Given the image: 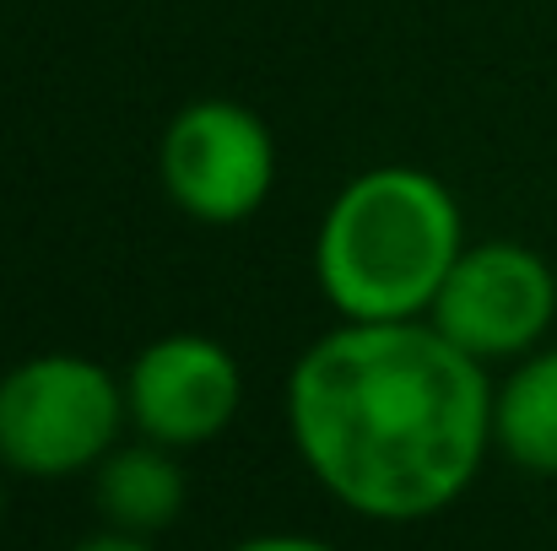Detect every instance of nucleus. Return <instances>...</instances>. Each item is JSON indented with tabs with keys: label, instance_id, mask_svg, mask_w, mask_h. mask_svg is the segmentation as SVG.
Returning a JSON list of instances; mask_svg holds the SVG:
<instances>
[{
	"label": "nucleus",
	"instance_id": "obj_1",
	"mask_svg": "<svg viewBox=\"0 0 557 551\" xmlns=\"http://www.w3.org/2000/svg\"><path fill=\"white\" fill-rule=\"evenodd\" d=\"M287 433L342 509L417 525L476 481L493 384L428 320H342L287 373Z\"/></svg>",
	"mask_w": 557,
	"mask_h": 551
},
{
	"label": "nucleus",
	"instance_id": "obj_2",
	"mask_svg": "<svg viewBox=\"0 0 557 551\" xmlns=\"http://www.w3.org/2000/svg\"><path fill=\"white\" fill-rule=\"evenodd\" d=\"M466 249L460 200L428 168L379 163L347 179L314 233V281L342 320H428Z\"/></svg>",
	"mask_w": 557,
	"mask_h": 551
},
{
	"label": "nucleus",
	"instance_id": "obj_3",
	"mask_svg": "<svg viewBox=\"0 0 557 551\" xmlns=\"http://www.w3.org/2000/svg\"><path fill=\"white\" fill-rule=\"evenodd\" d=\"M125 422V378L82 352H38L0 373V465L11 476L65 481L98 471Z\"/></svg>",
	"mask_w": 557,
	"mask_h": 551
},
{
	"label": "nucleus",
	"instance_id": "obj_4",
	"mask_svg": "<svg viewBox=\"0 0 557 551\" xmlns=\"http://www.w3.org/2000/svg\"><path fill=\"white\" fill-rule=\"evenodd\" d=\"M557 320V276L553 265L515 238L466 243L455 271L444 276L428 325L455 341L476 363H520L547 341Z\"/></svg>",
	"mask_w": 557,
	"mask_h": 551
},
{
	"label": "nucleus",
	"instance_id": "obj_5",
	"mask_svg": "<svg viewBox=\"0 0 557 551\" xmlns=\"http://www.w3.org/2000/svg\"><path fill=\"white\" fill-rule=\"evenodd\" d=\"M158 179L189 222H206V227L249 222L276 189L271 125L233 98L185 103L163 130Z\"/></svg>",
	"mask_w": 557,
	"mask_h": 551
},
{
	"label": "nucleus",
	"instance_id": "obj_6",
	"mask_svg": "<svg viewBox=\"0 0 557 551\" xmlns=\"http://www.w3.org/2000/svg\"><path fill=\"white\" fill-rule=\"evenodd\" d=\"M238 405H244L238 358L200 330L158 336L125 367L131 427L163 449H200L222 438Z\"/></svg>",
	"mask_w": 557,
	"mask_h": 551
},
{
	"label": "nucleus",
	"instance_id": "obj_7",
	"mask_svg": "<svg viewBox=\"0 0 557 551\" xmlns=\"http://www.w3.org/2000/svg\"><path fill=\"white\" fill-rule=\"evenodd\" d=\"M92 498H98V509H103V519L114 530H131V536L169 530L185 514L189 498L180 449H163L152 438L114 443L98 460V471H92Z\"/></svg>",
	"mask_w": 557,
	"mask_h": 551
},
{
	"label": "nucleus",
	"instance_id": "obj_8",
	"mask_svg": "<svg viewBox=\"0 0 557 551\" xmlns=\"http://www.w3.org/2000/svg\"><path fill=\"white\" fill-rule=\"evenodd\" d=\"M493 449L531 476H557V347L525 352L493 384Z\"/></svg>",
	"mask_w": 557,
	"mask_h": 551
},
{
	"label": "nucleus",
	"instance_id": "obj_9",
	"mask_svg": "<svg viewBox=\"0 0 557 551\" xmlns=\"http://www.w3.org/2000/svg\"><path fill=\"white\" fill-rule=\"evenodd\" d=\"M233 551H336L331 541H314V536H249V541H238Z\"/></svg>",
	"mask_w": 557,
	"mask_h": 551
},
{
	"label": "nucleus",
	"instance_id": "obj_10",
	"mask_svg": "<svg viewBox=\"0 0 557 551\" xmlns=\"http://www.w3.org/2000/svg\"><path fill=\"white\" fill-rule=\"evenodd\" d=\"M71 551H152V541L147 536H131V530H103V536H87L82 547H71Z\"/></svg>",
	"mask_w": 557,
	"mask_h": 551
},
{
	"label": "nucleus",
	"instance_id": "obj_11",
	"mask_svg": "<svg viewBox=\"0 0 557 551\" xmlns=\"http://www.w3.org/2000/svg\"><path fill=\"white\" fill-rule=\"evenodd\" d=\"M0 519H5V465H0Z\"/></svg>",
	"mask_w": 557,
	"mask_h": 551
}]
</instances>
